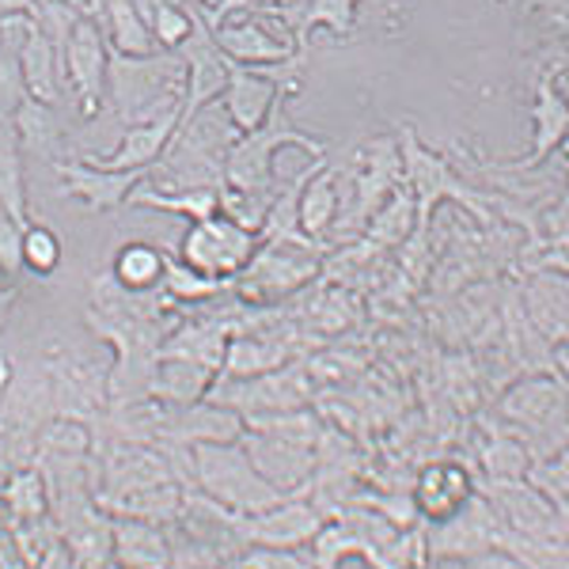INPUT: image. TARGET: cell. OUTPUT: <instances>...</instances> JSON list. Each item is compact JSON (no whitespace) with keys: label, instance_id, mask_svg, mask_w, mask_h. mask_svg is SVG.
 Returning <instances> with one entry per match:
<instances>
[{"label":"cell","instance_id":"cell-1","mask_svg":"<svg viewBox=\"0 0 569 569\" xmlns=\"http://www.w3.org/2000/svg\"><path fill=\"white\" fill-rule=\"evenodd\" d=\"M236 137H240V130L224 114L220 99L190 110V114H182L179 130L171 133L160 160L144 171V182L156 190H198V187L220 190V182H224V160L228 149L236 144Z\"/></svg>","mask_w":569,"mask_h":569},{"label":"cell","instance_id":"cell-2","mask_svg":"<svg viewBox=\"0 0 569 569\" xmlns=\"http://www.w3.org/2000/svg\"><path fill=\"white\" fill-rule=\"evenodd\" d=\"M187 96V61L179 50H156L144 58L110 53L107 66V103L122 126L149 122L182 107Z\"/></svg>","mask_w":569,"mask_h":569},{"label":"cell","instance_id":"cell-3","mask_svg":"<svg viewBox=\"0 0 569 569\" xmlns=\"http://www.w3.org/2000/svg\"><path fill=\"white\" fill-rule=\"evenodd\" d=\"M289 149L308 152L311 160H323L327 141L297 130V126L289 122V114H284V99H281L259 130L236 137V144L228 149L224 182H220V187L240 190V194H262L273 201V187H278V156Z\"/></svg>","mask_w":569,"mask_h":569},{"label":"cell","instance_id":"cell-4","mask_svg":"<svg viewBox=\"0 0 569 569\" xmlns=\"http://www.w3.org/2000/svg\"><path fill=\"white\" fill-rule=\"evenodd\" d=\"M190 479L209 501H217L220 509L236 512V517H254V512L281 501V493L266 486L262 475L251 467L240 440L190 445Z\"/></svg>","mask_w":569,"mask_h":569},{"label":"cell","instance_id":"cell-5","mask_svg":"<svg viewBox=\"0 0 569 569\" xmlns=\"http://www.w3.org/2000/svg\"><path fill=\"white\" fill-rule=\"evenodd\" d=\"M319 273V251L305 236H266L251 262L236 273V289L247 305H278Z\"/></svg>","mask_w":569,"mask_h":569},{"label":"cell","instance_id":"cell-6","mask_svg":"<svg viewBox=\"0 0 569 569\" xmlns=\"http://www.w3.org/2000/svg\"><path fill=\"white\" fill-rule=\"evenodd\" d=\"M262 236L247 232L224 213H209L201 220H190L187 236L179 243V262L198 270L201 278H213L220 284H232L236 273L251 262L254 247Z\"/></svg>","mask_w":569,"mask_h":569},{"label":"cell","instance_id":"cell-7","mask_svg":"<svg viewBox=\"0 0 569 569\" xmlns=\"http://www.w3.org/2000/svg\"><path fill=\"white\" fill-rule=\"evenodd\" d=\"M107 66H110V46L103 39V31H99L96 20L80 16L66 39V50H61V69H66V88L77 91L80 118L84 122H91L107 107Z\"/></svg>","mask_w":569,"mask_h":569},{"label":"cell","instance_id":"cell-8","mask_svg":"<svg viewBox=\"0 0 569 569\" xmlns=\"http://www.w3.org/2000/svg\"><path fill=\"white\" fill-rule=\"evenodd\" d=\"M213 42L228 61L247 69H270V66H292L297 61V46L289 34H281L273 23L259 20L251 12H224L213 23Z\"/></svg>","mask_w":569,"mask_h":569},{"label":"cell","instance_id":"cell-9","mask_svg":"<svg viewBox=\"0 0 569 569\" xmlns=\"http://www.w3.org/2000/svg\"><path fill=\"white\" fill-rule=\"evenodd\" d=\"M240 445L251 467L262 475V482L273 486L281 498L300 493V486H308V479L316 475V448L300 445V440L262 433V429H243Z\"/></svg>","mask_w":569,"mask_h":569},{"label":"cell","instance_id":"cell-10","mask_svg":"<svg viewBox=\"0 0 569 569\" xmlns=\"http://www.w3.org/2000/svg\"><path fill=\"white\" fill-rule=\"evenodd\" d=\"M53 171H58L61 198H77L88 213H118L130 198V190L144 179V171H114L103 168L96 160H84V156H69V160H53Z\"/></svg>","mask_w":569,"mask_h":569},{"label":"cell","instance_id":"cell-11","mask_svg":"<svg viewBox=\"0 0 569 569\" xmlns=\"http://www.w3.org/2000/svg\"><path fill=\"white\" fill-rule=\"evenodd\" d=\"M327 525V517L316 505L292 498H281L270 509L254 512V517H236V531L240 543L247 547H305L319 536V528Z\"/></svg>","mask_w":569,"mask_h":569},{"label":"cell","instance_id":"cell-12","mask_svg":"<svg viewBox=\"0 0 569 569\" xmlns=\"http://www.w3.org/2000/svg\"><path fill=\"white\" fill-rule=\"evenodd\" d=\"M501 415L528 429L525 448H531L536 437H547L550 448L555 433L566 437V383L550 380V376H528L501 399ZM550 456H555V448H550Z\"/></svg>","mask_w":569,"mask_h":569},{"label":"cell","instance_id":"cell-13","mask_svg":"<svg viewBox=\"0 0 569 569\" xmlns=\"http://www.w3.org/2000/svg\"><path fill=\"white\" fill-rule=\"evenodd\" d=\"M501 536L505 528L498 512H493V505L475 493L460 512H452L448 520L429 528L426 543H429V558H471L479 550L501 547Z\"/></svg>","mask_w":569,"mask_h":569},{"label":"cell","instance_id":"cell-14","mask_svg":"<svg viewBox=\"0 0 569 569\" xmlns=\"http://www.w3.org/2000/svg\"><path fill=\"white\" fill-rule=\"evenodd\" d=\"M281 99H284L281 80L266 77L259 69H247V66L228 61V80H224V91H220V107H224V114L232 118V126L240 133L259 130Z\"/></svg>","mask_w":569,"mask_h":569},{"label":"cell","instance_id":"cell-15","mask_svg":"<svg viewBox=\"0 0 569 569\" xmlns=\"http://www.w3.org/2000/svg\"><path fill=\"white\" fill-rule=\"evenodd\" d=\"M182 122V107L168 110L160 118H149V122H137V126H122V137H118L110 149H103V156H96V163L114 171H149L160 152L168 149L171 133L179 130Z\"/></svg>","mask_w":569,"mask_h":569},{"label":"cell","instance_id":"cell-16","mask_svg":"<svg viewBox=\"0 0 569 569\" xmlns=\"http://www.w3.org/2000/svg\"><path fill=\"white\" fill-rule=\"evenodd\" d=\"M475 498V482L467 475L463 463H429L421 467V475L415 479V490H410V501H415L418 517L429 520V525H440L452 512H460L467 501Z\"/></svg>","mask_w":569,"mask_h":569},{"label":"cell","instance_id":"cell-17","mask_svg":"<svg viewBox=\"0 0 569 569\" xmlns=\"http://www.w3.org/2000/svg\"><path fill=\"white\" fill-rule=\"evenodd\" d=\"M179 53H182V61H187V96H182V114H190V110H198L206 103H217L220 91H224V80H228V58L217 50L209 27L198 20L194 34L179 46Z\"/></svg>","mask_w":569,"mask_h":569},{"label":"cell","instance_id":"cell-18","mask_svg":"<svg viewBox=\"0 0 569 569\" xmlns=\"http://www.w3.org/2000/svg\"><path fill=\"white\" fill-rule=\"evenodd\" d=\"M217 372L206 369V365L190 361V357H171V353H160L149 372V395L152 402L160 407H190V402H201L213 388Z\"/></svg>","mask_w":569,"mask_h":569},{"label":"cell","instance_id":"cell-19","mask_svg":"<svg viewBox=\"0 0 569 569\" xmlns=\"http://www.w3.org/2000/svg\"><path fill=\"white\" fill-rule=\"evenodd\" d=\"M110 562L122 569H168L171 539L149 520H110Z\"/></svg>","mask_w":569,"mask_h":569},{"label":"cell","instance_id":"cell-20","mask_svg":"<svg viewBox=\"0 0 569 569\" xmlns=\"http://www.w3.org/2000/svg\"><path fill=\"white\" fill-rule=\"evenodd\" d=\"M20 72H23L27 96L39 99V103H46V107H58L61 91H66L61 50L31 23V16H27V31H23V42H20Z\"/></svg>","mask_w":569,"mask_h":569},{"label":"cell","instance_id":"cell-21","mask_svg":"<svg viewBox=\"0 0 569 569\" xmlns=\"http://www.w3.org/2000/svg\"><path fill=\"white\" fill-rule=\"evenodd\" d=\"M338 220V168L327 160L316 163V171L305 179L297 194V232L311 243H323Z\"/></svg>","mask_w":569,"mask_h":569},{"label":"cell","instance_id":"cell-22","mask_svg":"<svg viewBox=\"0 0 569 569\" xmlns=\"http://www.w3.org/2000/svg\"><path fill=\"white\" fill-rule=\"evenodd\" d=\"M566 133H569L566 91H562V84L555 88V72H547L536 88V103H531V152H528L525 168H536V163H543L550 152L562 149Z\"/></svg>","mask_w":569,"mask_h":569},{"label":"cell","instance_id":"cell-23","mask_svg":"<svg viewBox=\"0 0 569 569\" xmlns=\"http://www.w3.org/2000/svg\"><path fill=\"white\" fill-rule=\"evenodd\" d=\"M96 23H99V31H103L110 53H122V58L156 53V39L133 0H107L103 12L96 16Z\"/></svg>","mask_w":569,"mask_h":569},{"label":"cell","instance_id":"cell-24","mask_svg":"<svg viewBox=\"0 0 569 569\" xmlns=\"http://www.w3.org/2000/svg\"><path fill=\"white\" fill-rule=\"evenodd\" d=\"M163 266H168V251L149 240H130L114 251L110 262V278L126 292H156L163 281Z\"/></svg>","mask_w":569,"mask_h":569},{"label":"cell","instance_id":"cell-25","mask_svg":"<svg viewBox=\"0 0 569 569\" xmlns=\"http://www.w3.org/2000/svg\"><path fill=\"white\" fill-rule=\"evenodd\" d=\"M16 137H20L23 156H42V160H66V133H61V122L53 118V107L39 103V99H27V103L16 110L12 118Z\"/></svg>","mask_w":569,"mask_h":569},{"label":"cell","instance_id":"cell-26","mask_svg":"<svg viewBox=\"0 0 569 569\" xmlns=\"http://www.w3.org/2000/svg\"><path fill=\"white\" fill-rule=\"evenodd\" d=\"M126 206L137 209H156V213H171V217H187V220H201L209 213H217L220 206V190L198 187V190H156L149 182H137L126 198Z\"/></svg>","mask_w":569,"mask_h":569},{"label":"cell","instance_id":"cell-27","mask_svg":"<svg viewBox=\"0 0 569 569\" xmlns=\"http://www.w3.org/2000/svg\"><path fill=\"white\" fill-rule=\"evenodd\" d=\"M289 346L270 342V338L259 335H240L224 346V361H220L217 376H236V380H247V376H262L273 369H284L289 365Z\"/></svg>","mask_w":569,"mask_h":569},{"label":"cell","instance_id":"cell-28","mask_svg":"<svg viewBox=\"0 0 569 569\" xmlns=\"http://www.w3.org/2000/svg\"><path fill=\"white\" fill-rule=\"evenodd\" d=\"M23 149L16 126L0 118V213H8L16 224H27V182H23Z\"/></svg>","mask_w":569,"mask_h":569},{"label":"cell","instance_id":"cell-29","mask_svg":"<svg viewBox=\"0 0 569 569\" xmlns=\"http://www.w3.org/2000/svg\"><path fill=\"white\" fill-rule=\"evenodd\" d=\"M415 224H418L415 194H410L407 187H395L391 194L383 198V206L372 213L369 224H365V232H369V240L376 243H402L415 232Z\"/></svg>","mask_w":569,"mask_h":569},{"label":"cell","instance_id":"cell-30","mask_svg":"<svg viewBox=\"0 0 569 569\" xmlns=\"http://www.w3.org/2000/svg\"><path fill=\"white\" fill-rule=\"evenodd\" d=\"M61 259H66V243L50 224L27 220L20 232V270L34 273V278H53Z\"/></svg>","mask_w":569,"mask_h":569},{"label":"cell","instance_id":"cell-31","mask_svg":"<svg viewBox=\"0 0 569 569\" xmlns=\"http://www.w3.org/2000/svg\"><path fill=\"white\" fill-rule=\"evenodd\" d=\"M528 316L547 330L550 338L562 342L566 335V278L562 273H539L528 284Z\"/></svg>","mask_w":569,"mask_h":569},{"label":"cell","instance_id":"cell-32","mask_svg":"<svg viewBox=\"0 0 569 569\" xmlns=\"http://www.w3.org/2000/svg\"><path fill=\"white\" fill-rule=\"evenodd\" d=\"M144 23H149L152 39H156V50H179L182 42L194 34L198 27V16L190 12L187 4H156L144 12Z\"/></svg>","mask_w":569,"mask_h":569},{"label":"cell","instance_id":"cell-33","mask_svg":"<svg viewBox=\"0 0 569 569\" xmlns=\"http://www.w3.org/2000/svg\"><path fill=\"white\" fill-rule=\"evenodd\" d=\"M160 289L168 292V300H176V305H201V300H213L224 284L213 281V278H201L198 270H190V266H182L179 259H171L168 254Z\"/></svg>","mask_w":569,"mask_h":569},{"label":"cell","instance_id":"cell-34","mask_svg":"<svg viewBox=\"0 0 569 569\" xmlns=\"http://www.w3.org/2000/svg\"><path fill=\"white\" fill-rule=\"evenodd\" d=\"M357 4L361 0H311L305 20H300V34L311 31V27H330L338 39H350L357 23Z\"/></svg>","mask_w":569,"mask_h":569},{"label":"cell","instance_id":"cell-35","mask_svg":"<svg viewBox=\"0 0 569 569\" xmlns=\"http://www.w3.org/2000/svg\"><path fill=\"white\" fill-rule=\"evenodd\" d=\"M240 569H319L305 547H247L236 555Z\"/></svg>","mask_w":569,"mask_h":569},{"label":"cell","instance_id":"cell-36","mask_svg":"<svg viewBox=\"0 0 569 569\" xmlns=\"http://www.w3.org/2000/svg\"><path fill=\"white\" fill-rule=\"evenodd\" d=\"M528 463H531L528 448L520 440L501 437L486 448V471H490V479H525Z\"/></svg>","mask_w":569,"mask_h":569},{"label":"cell","instance_id":"cell-37","mask_svg":"<svg viewBox=\"0 0 569 569\" xmlns=\"http://www.w3.org/2000/svg\"><path fill=\"white\" fill-rule=\"evenodd\" d=\"M528 486H536L543 498L555 505L558 512L566 517V456L558 452V456H547L539 467H531L528 463Z\"/></svg>","mask_w":569,"mask_h":569},{"label":"cell","instance_id":"cell-38","mask_svg":"<svg viewBox=\"0 0 569 569\" xmlns=\"http://www.w3.org/2000/svg\"><path fill=\"white\" fill-rule=\"evenodd\" d=\"M8 509L23 520H39L42 509H46V490H42V479L39 471H20L8 486Z\"/></svg>","mask_w":569,"mask_h":569},{"label":"cell","instance_id":"cell-39","mask_svg":"<svg viewBox=\"0 0 569 569\" xmlns=\"http://www.w3.org/2000/svg\"><path fill=\"white\" fill-rule=\"evenodd\" d=\"M20 232L23 224H16L8 213H0V278L8 281V273L20 270Z\"/></svg>","mask_w":569,"mask_h":569},{"label":"cell","instance_id":"cell-40","mask_svg":"<svg viewBox=\"0 0 569 569\" xmlns=\"http://www.w3.org/2000/svg\"><path fill=\"white\" fill-rule=\"evenodd\" d=\"M467 569H520V562L512 558V550L505 547H490V550H479V555L463 558Z\"/></svg>","mask_w":569,"mask_h":569},{"label":"cell","instance_id":"cell-41","mask_svg":"<svg viewBox=\"0 0 569 569\" xmlns=\"http://www.w3.org/2000/svg\"><path fill=\"white\" fill-rule=\"evenodd\" d=\"M12 308H16V289L0 278V330H4L8 319H12Z\"/></svg>","mask_w":569,"mask_h":569},{"label":"cell","instance_id":"cell-42","mask_svg":"<svg viewBox=\"0 0 569 569\" xmlns=\"http://www.w3.org/2000/svg\"><path fill=\"white\" fill-rule=\"evenodd\" d=\"M34 0H0V20H8V16H31Z\"/></svg>","mask_w":569,"mask_h":569},{"label":"cell","instance_id":"cell-43","mask_svg":"<svg viewBox=\"0 0 569 569\" xmlns=\"http://www.w3.org/2000/svg\"><path fill=\"white\" fill-rule=\"evenodd\" d=\"M429 562H433L429 569H467L463 558H429Z\"/></svg>","mask_w":569,"mask_h":569},{"label":"cell","instance_id":"cell-44","mask_svg":"<svg viewBox=\"0 0 569 569\" xmlns=\"http://www.w3.org/2000/svg\"><path fill=\"white\" fill-rule=\"evenodd\" d=\"M4 383H8V361H0V395H4Z\"/></svg>","mask_w":569,"mask_h":569},{"label":"cell","instance_id":"cell-45","mask_svg":"<svg viewBox=\"0 0 569 569\" xmlns=\"http://www.w3.org/2000/svg\"><path fill=\"white\" fill-rule=\"evenodd\" d=\"M209 569H240V566H236V558H224V562H217V566H209Z\"/></svg>","mask_w":569,"mask_h":569},{"label":"cell","instance_id":"cell-46","mask_svg":"<svg viewBox=\"0 0 569 569\" xmlns=\"http://www.w3.org/2000/svg\"><path fill=\"white\" fill-rule=\"evenodd\" d=\"M182 4H187V8H194V4H206V0H182Z\"/></svg>","mask_w":569,"mask_h":569}]
</instances>
